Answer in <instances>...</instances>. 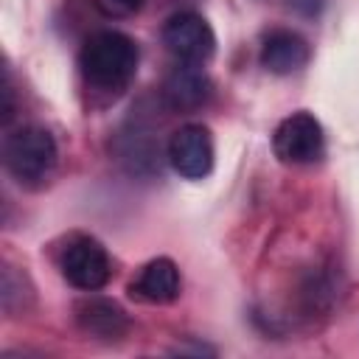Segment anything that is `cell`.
<instances>
[{
	"mask_svg": "<svg viewBox=\"0 0 359 359\" xmlns=\"http://www.w3.org/2000/svg\"><path fill=\"white\" fill-rule=\"evenodd\" d=\"M140 50L137 42L121 31L93 34L79 53V70L93 93L121 95L137 73Z\"/></svg>",
	"mask_w": 359,
	"mask_h": 359,
	"instance_id": "1",
	"label": "cell"
},
{
	"mask_svg": "<svg viewBox=\"0 0 359 359\" xmlns=\"http://www.w3.org/2000/svg\"><path fill=\"white\" fill-rule=\"evenodd\" d=\"M3 163L20 185L39 188L53 177L56 163H59V149H56L53 135L45 126L25 123L6 135Z\"/></svg>",
	"mask_w": 359,
	"mask_h": 359,
	"instance_id": "2",
	"label": "cell"
},
{
	"mask_svg": "<svg viewBox=\"0 0 359 359\" xmlns=\"http://www.w3.org/2000/svg\"><path fill=\"white\" fill-rule=\"evenodd\" d=\"M275 157L286 165H306L323 157L325 135L311 112H292L283 118L272 135Z\"/></svg>",
	"mask_w": 359,
	"mask_h": 359,
	"instance_id": "3",
	"label": "cell"
},
{
	"mask_svg": "<svg viewBox=\"0 0 359 359\" xmlns=\"http://www.w3.org/2000/svg\"><path fill=\"white\" fill-rule=\"evenodd\" d=\"M59 266H62L65 280L81 292H95V289L107 286V280L112 278V261H109L107 250L101 247V241H95L90 236L70 238L67 247L62 250Z\"/></svg>",
	"mask_w": 359,
	"mask_h": 359,
	"instance_id": "4",
	"label": "cell"
},
{
	"mask_svg": "<svg viewBox=\"0 0 359 359\" xmlns=\"http://www.w3.org/2000/svg\"><path fill=\"white\" fill-rule=\"evenodd\" d=\"M163 42L185 65H202L216 50V34L210 22L194 11H180L168 17L163 25Z\"/></svg>",
	"mask_w": 359,
	"mask_h": 359,
	"instance_id": "5",
	"label": "cell"
},
{
	"mask_svg": "<svg viewBox=\"0 0 359 359\" xmlns=\"http://www.w3.org/2000/svg\"><path fill=\"white\" fill-rule=\"evenodd\" d=\"M168 163L185 180H202L213 171V137L202 123L180 126L168 140Z\"/></svg>",
	"mask_w": 359,
	"mask_h": 359,
	"instance_id": "6",
	"label": "cell"
},
{
	"mask_svg": "<svg viewBox=\"0 0 359 359\" xmlns=\"http://www.w3.org/2000/svg\"><path fill=\"white\" fill-rule=\"evenodd\" d=\"M180 289H182L180 269L165 255L143 264L137 278L129 283V294L143 300V303H171L180 297Z\"/></svg>",
	"mask_w": 359,
	"mask_h": 359,
	"instance_id": "7",
	"label": "cell"
},
{
	"mask_svg": "<svg viewBox=\"0 0 359 359\" xmlns=\"http://www.w3.org/2000/svg\"><path fill=\"white\" fill-rule=\"evenodd\" d=\"M76 323L84 334L98 339H121L129 331L126 311L109 297H84L76 303Z\"/></svg>",
	"mask_w": 359,
	"mask_h": 359,
	"instance_id": "8",
	"label": "cell"
},
{
	"mask_svg": "<svg viewBox=\"0 0 359 359\" xmlns=\"http://www.w3.org/2000/svg\"><path fill=\"white\" fill-rule=\"evenodd\" d=\"M309 62V42L289 28H275L264 36L261 45V65L264 70L275 76H289L297 73Z\"/></svg>",
	"mask_w": 359,
	"mask_h": 359,
	"instance_id": "9",
	"label": "cell"
},
{
	"mask_svg": "<svg viewBox=\"0 0 359 359\" xmlns=\"http://www.w3.org/2000/svg\"><path fill=\"white\" fill-rule=\"evenodd\" d=\"M210 95V81L208 76L202 73V65H180L168 79H165V87H163V98L171 109H196L208 101Z\"/></svg>",
	"mask_w": 359,
	"mask_h": 359,
	"instance_id": "10",
	"label": "cell"
},
{
	"mask_svg": "<svg viewBox=\"0 0 359 359\" xmlns=\"http://www.w3.org/2000/svg\"><path fill=\"white\" fill-rule=\"evenodd\" d=\"M34 303V286L28 283V275L11 264L3 266V280H0V306L6 314H22Z\"/></svg>",
	"mask_w": 359,
	"mask_h": 359,
	"instance_id": "11",
	"label": "cell"
},
{
	"mask_svg": "<svg viewBox=\"0 0 359 359\" xmlns=\"http://www.w3.org/2000/svg\"><path fill=\"white\" fill-rule=\"evenodd\" d=\"M95 6L107 17H132L135 11H140L143 0H95Z\"/></svg>",
	"mask_w": 359,
	"mask_h": 359,
	"instance_id": "12",
	"label": "cell"
},
{
	"mask_svg": "<svg viewBox=\"0 0 359 359\" xmlns=\"http://www.w3.org/2000/svg\"><path fill=\"white\" fill-rule=\"evenodd\" d=\"M325 0H289V8H294L303 17H317L323 11Z\"/></svg>",
	"mask_w": 359,
	"mask_h": 359,
	"instance_id": "13",
	"label": "cell"
}]
</instances>
